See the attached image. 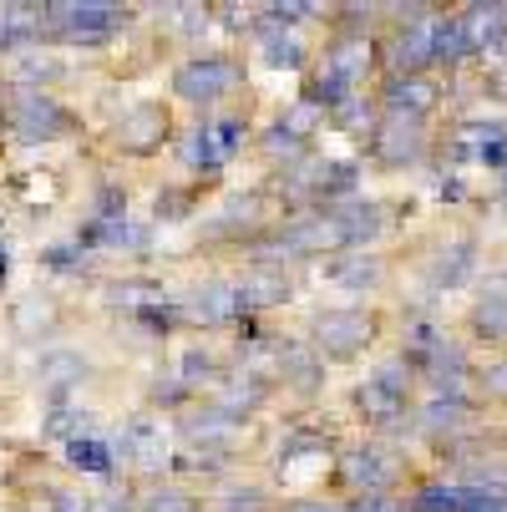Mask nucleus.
Here are the masks:
<instances>
[{
	"mask_svg": "<svg viewBox=\"0 0 507 512\" xmlns=\"http://www.w3.org/2000/svg\"><path fill=\"white\" fill-rule=\"evenodd\" d=\"M325 274H330V284L355 289V295H360V289H376V284H381V264H376L371 254H345V259H335Z\"/></svg>",
	"mask_w": 507,
	"mask_h": 512,
	"instance_id": "obj_23",
	"label": "nucleus"
},
{
	"mask_svg": "<svg viewBox=\"0 0 507 512\" xmlns=\"http://www.w3.org/2000/svg\"><path fill=\"white\" fill-rule=\"evenodd\" d=\"M345 512H406V507H401L391 492H366V497H355Z\"/></svg>",
	"mask_w": 507,
	"mask_h": 512,
	"instance_id": "obj_40",
	"label": "nucleus"
},
{
	"mask_svg": "<svg viewBox=\"0 0 507 512\" xmlns=\"http://www.w3.org/2000/svg\"><path fill=\"white\" fill-rule=\"evenodd\" d=\"M234 426H239V416H229V411H219V406H203V411H188L178 431H183V442H188L193 452H224L229 436H234Z\"/></svg>",
	"mask_w": 507,
	"mask_h": 512,
	"instance_id": "obj_11",
	"label": "nucleus"
},
{
	"mask_svg": "<svg viewBox=\"0 0 507 512\" xmlns=\"http://www.w3.org/2000/svg\"><path fill=\"white\" fill-rule=\"evenodd\" d=\"M472 426V401H447V396H431L416 411V431L431 436V442H452L457 431Z\"/></svg>",
	"mask_w": 507,
	"mask_h": 512,
	"instance_id": "obj_14",
	"label": "nucleus"
},
{
	"mask_svg": "<svg viewBox=\"0 0 507 512\" xmlns=\"http://www.w3.org/2000/svg\"><path fill=\"white\" fill-rule=\"evenodd\" d=\"M442 102V87L426 77H391L386 82V92H381V107H386V117H411V122H426V112Z\"/></svg>",
	"mask_w": 507,
	"mask_h": 512,
	"instance_id": "obj_8",
	"label": "nucleus"
},
{
	"mask_svg": "<svg viewBox=\"0 0 507 512\" xmlns=\"http://www.w3.org/2000/svg\"><path fill=\"white\" fill-rule=\"evenodd\" d=\"M112 310H127V315H142L148 305H158L163 300V289L158 284H142V279H127V284H112Z\"/></svg>",
	"mask_w": 507,
	"mask_h": 512,
	"instance_id": "obj_30",
	"label": "nucleus"
},
{
	"mask_svg": "<svg viewBox=\"0 0 507 512\" xmlns=\"http://www.w3.org/2000/svg\"><path fill=\"white\" fill-rule=\"evenodd\" d=\"M386 396H396L401 406H406V396H411V381H416V371H411V360L406 355H391V360H381L376 365V376H371Z\"/></svg>",
	"mask_w": 507,
	"mask_h": 512,
	"instance_id": "obj_29",
	"label": "nucleus"
},
{
	"mask_svg": "<svg viewBox=\"0 0 507 512\" xmlns=\"http://www.w3.org/2000/svg\"><path fill=\"white\" fill-rule=\"evenodd\" d=\"M254 507H259V492H254V487H249V492H229V497H224V512H254Z\"/></svg>",
	"mask_w": 507,
	"mask_h": 512,
	"instance_id": "obj_44",
	"label": "nucleus"
},
{
	"mask_svg": "<svg viewBox=\"0 0 507 512\" xmlns=\"http://www.w3.org/2000/svg\"><path fill=\"white\" fill-rule=\"evenodd\" d=\"M6 117H11V127H16L26 142H51V137H61V132L71 127L66 112H61V102H56L51 92H21Z\"/></svg>",
	"mask_w": 507,
	"mask_h": 512,
	"instance_id": "obj_6",
	"label": "nucleus"
},
{
	"mask_svg": "<svg viewBox=\"0 0 507 512\" xmlns=\"http://www.w3.org/2000/svg\"><path fill=\"white\" fill-rule=\"evenodd\" d=\"M330 77H340L345 87H355L360 77H366V66H371V46H366V36H340L330 51H325V61H320Z\"/></svg>",
	"mask_w": 507,
	"mask_h": 512,
	"instance_id": "obj_20",
	"label": "nucleus"
},
{
	"mask_svg": "<svg viewBox=\"0 0 507 512\" xmlns=\"http://www.w3.org/2000/svg\"><path fill=\"white\" fill-rule=\"evenodd\" d=\"M193 391L183 386V376H168V381H158L153 386V406H178V401H188Z\"/></svg>",
	"mask_w": 507,
	"mask_h": 512,
	"instance_id": "obj_41",
	"label": "nucleus"
},
{
	"mask_svg": "<svg viewBox=\"0 0 507 512\" xmlns=\"http://www.w3.org/2000/svg\"><path fill=\"white\" fill-rule=\"evenodd\" d=\"M41 21H51V31L66 41H102L127 26V11L102 0H61V6H41Z\"/></svg>",
	"mask_w": 507,
	"mask_h": 512,
	"instance_id": "obj_2",
	"label": "nucleus"
},
{
	"mask_svg": "<svg viewBox=\"0 0 507 512\" xmlns=\"http://www.w3.org/2000/svg\"><path fill=\"white\" fill-rule=\"evenodd\" d=\"M122 208H127V193L107 183V188L97 193V218H122Z\"/></svg>",
	"mask_w": 507,
	"mask_h": 512,
	"instance_id": "obj_42",
	"label": "nucleus"
},
{
	"mask_svg": "<svg viewBox=\"0 0 507 512\" xmlns=\"http://www.w3.org/2000/svg\"><path fill=\"white\" fill-rule=\"evenodd\" d=\"M66 462L82 467V472H112V447L97 442V436H77V442H66Z\"/></svg>",
	"mask_w": 507,
	"mask_h": 512,
	"instance_id": "obj_28",
	"label": "nucleus"
},
{
	"mask_svg": "<svg viewBox=\"0 0 507 512\" xmlns=\"http://www.w3.org/2000/svg\"><path fill=\"white\" fill-rule=\"evenodd\" d=\"M239 77H244V71H239L234 56L203 51V56L178 61V71H173V92H178L183 102H219L224 92L239 87Z\"/></svg>",
	"mask_w": 507,
	"mask_h": 512,
	"instance_id": "obj_1",
	"label": "nucleus"
},
{
	"mask_svg": "<svg viewBox=\"0 0 507 512\" xmlns=\"http://www.w3.org/2000/svg\"><path fill=\"white\" fill-rule=\"evenodd\" d=\"M274 365H279V376L295 386V391H315L325 381V355L315 345H300V340H279Z\"/></svg>",
	"mask_w": 507,
	"mask_h": 512,
	"instance_id": "obj_13",
	"label": "nucleus"
},
{
	"mask_svg": "<svg viewBox=\"0 0 507 512\" xmlns=\"http://www.w3.org/2000/svg\"><path fill=\"white\" fill-rule=\"evenodd\" d=\"M497 203L507 208V168H502V183H497Z\"/></svg>",
	"mask_w": 507,
	"mask_h": 512,
	"instance_id": "obj_47",
	"label": "nucleus"
},
{
	"mask_svg": "<svg viewBox=\"0 0 507 512\" xmlns=\"http://www.w3.org/2000/svg\"><path fill=\"white\" fill-rule=\"evenodd\" d=\"M335 213V224H340V234H345V249L350 244H371V239H381V229H386V208L381 203H345V208H330Z\"/></svg>",
	"mask_w": 507,
	"mask_h": 512,
	"instance_id": "obj_18",
	"label": "nucleus"
},
{
	"mask_svg": "<svg viewBox=\"0 0 507 512\" xmlns=\"http://www.w3.org/2000/svg\"><path fill=\"white\" fill-rule=\"evenodd\" d=\"M6 274H11V254H6V249H0V279H6Z\"/></svg>",
	"mask_w": 507,
	"mask_h": 512,
	"instance_id": "obj_48",
	"label": "nucleus"
},
{
	"mask_svg": "<svg viewBox=\"0 0 507 512\" xmlns=\"http://www.w3.org/2000/svg\"><path fill=\"white\" fill-rule=\"evenodd\" d=\"M477 386L487 401H507V355H497L492 365H482L477 371Z\"/></svg>",
	"mask_w": 507,
	"mask_h": 512,
	"instance_id": "obj_36",
	"label": "nucleus"
},
{
	"mask_svg": "<svg viewBox=\"0 0 507 512\" xmlns=\"http://www.w3.org/2000/svg\"><path fill=\"white\" fill-rule=\"evenodd\" d=\"M11 77L26 82V87L36 92V82H56V77H61V61H56V56H26V61L11 71Z\"/></svg>",
	"mask_w": 507,
	"mask_h": 512,
	"instance_id": "obj_34",
	"label": "nucleus"
},
{
	"mask_svg": "<svg viewBox=\"0 0 507 512\" xmlns=\"http://www.w3.org/2000/svg\"><path fill=\"white\" fill-rule=\"evenodd\" d=\"M259 51H264V66H279V71H300L305 66L300 36H284L279 26H264L259 31Z\"/></svg>",
	"mask_w": 507,
	"mask_h": 512,
	"instance_id": "obj_24",
	"label": "nucleus"
},
{
	"mask_svg": "<svg viewBox=\"0 0 507 512\" xmlns=\"http://www.w3.org/2000/svg\"><path fill=\"white\" fill-rule=\"evenodd\" d=\"M31 16H41V6H6V11H0V51H21L36 36Z\"/></svg>",
	"mask_w": 507,
	"mask_h": 512,
	"instance_id": "obj_27",
	"label": "nucleus"
},
{
	"mask_svg": "<svg viewBox=\"0 0 507 512\" xmlns=\"http://www.w3.org/2000/svg\"><path fill=\"white\" fill-rule=\"evenodd\" d=\"M239 300H244V315H259V310H274L289 300V279L284 269H254L244 284H239Z\"/></svg>",
	"mask_w": 507,
	"mask_h": 512,
	"instance_id": "obj_21",
	"label": "nucleus"
},
{
	"mask_svg": "<svg viewBox=\"0 0 507 512\" xmlns=\"http://www.w3.org/2000/svg\"><path fill=\"white\" fill-rule=\"evenodd\" d=\"M142 512H198V502L183 497V492H153L148 502H142Z\"/></svg>",
	"mask_w": 507,
	"mask_h": 512,
	"instance_id": "obj_39",
	"label": "nucleus"
},
{
	"mask_svg": "<svg viewBox=\"0 0 507 512\" xmlns=\"http://www.w3.org/2000/svg\"><path fill=\"white\" fill-rule=\"evenodd\" d=\"M41 264H46L51 274H77V269L87 264V249H82L77 239H71V244H56V249H46V254H41Z\"/></svg>",
	"mask_w": 507,
	"mask_h": 512,
	"instance_id": "obj_35",
	"label": "nucleus"
},
{
	"mask_svg": "<svg viewBox=\"0 0 507 512\" xmlns=\"http://www.w3.org/2000/svg\"><path fill=\"white\" fill-rule=\"evenodd\" d=\"M107 512H137V507H132V497H122V492H112V497H107Z\"/></svg>",
	"mask_w": 507,
	"mask_h": 512,
	"instance_id": "obj_45",
	"label": "nucleus"
},
{
	"mask_svg": "<svg viewBox=\"0 0 507 512\" xmlns=\"http://www.w3.org/2000/svg\"><path fill=\"white\" fill-rule=\"evenodd\" d=\"M340 472H345V482H350L360 497H366V492H386V487L396 482V462H391L381 447H360V452H350Z\"/></svg>",
	"mask_w": 507,
	"mask_h": 512,
	"instance_id": "obj_16",
	"label": "nucleus"
},
{
	"mask_svg": "<svg viewBox=\"0 0 507 512\" xmlns=\"http://www.w3.org/2000/svg\"><path fill=\"white\" fill-rule=\"evenodd\" d=\"M472 335L487 345H507V289L492 279L487 295L472 305Z\"/></svg>",
	"mask_w": 507,
	"mask_h": 512,
	"instance_id": "obj_19",
	"label": "nucleus"
},
{
	"mask_svg": "<svg viewBox=\"0 0 507 512\" xmlns=\"http://www.w3.org/2000/svg\"><path fill=\"white\" fill-rule=\"evenodd\" d=\"M46 431L51 436H61V442H77V436H92V416L87 411H77V406H51V416H46Z\"/></svg>",
	"mask_w": 507,
	"mask_h": 512,
	"instance_id": "obj_31",
	"label": "nucleus"
},
{
	"mask_svg": "<svg viewBox=\"0 0 507 512\" xmlns=\"http://www.w3.org/2000/svg\"><path fill=\"white\" fill-rule=\"evenodd\" d=\"M396 36H391V77H421V66H431V16L437 11H426V6H401L396 11Z\"/></svg>",
	"mask_w": 507,
	"mask_h": 512,
	"instance_id": "obj_4",
	"label": "nucleus"
},
{
	"mask_svg": "<svg viewBox=\"0 0 507 512\" xmlns=\"http://www.w3.org/2000/svg\"><path fill=\"white\" fill-rule=\"evenodd\" d=\"M467 31L477 56H507V0H487V6H467Z\"/></svg>",
	"mask_w": 507,
	"mask_h": 512,
	"instance_id": "obj_12",
	"label": "nucleus"
},
{
	"mask_svg": "<svg viewBox=\"0 0 507 512\" xmlns=\"http://www.w3.org/2000/svg\"><path fill=\"white\" fill-rule=\"evenodd\" d=\"M82 249H142L148 244V229L127 224V218H92V224L77 234Z\"/></svg>",
	"mask_w": 507,
	"mask_h": 512,
	"instance_id": "obj_17",
	"label": "nucleus"
},
{
	"mask_svg": "<svg viewBox=\"0 0 507 512\" xmlns=\"http://www.w3.org/2000/svg\"><path fill=\"white\" fill-rule=\"evenodd\" d=\"M229 391H219V396H213V406H219V411H229V416H244V411H254L269 391H264V381L259 376H234V381H224Z\"/></svg>",
	"mask_w": 507,
	"mask_h": 512,
	"instance_id": "obj_26",
	"label": "nucleus"
},
{
	"mask_svg": "<svg viewBox=\"0 0 507 512\" xmlns=\"http://www.w3.org/2000/svg\"><path fill=\"white\" fill-rule=\"evenodd\" d=\"M310 335H315V350L325 360H350V355H360L371 345L376 320L366 310H325V315H315Z\"/></svg>",
	"mask_w": 507,
	"mask_h": 512,
	"instance_id": "obj_3",
	"label": "nucleus"
},
{
	"mask_svg": "<svg viewBox=\"0 0 507 512\" xmlns=\"http://www.w3.org/2000/svg\"><path fill=\"white\" fill-rule=\"evenodd\" d=\"M264 148H269V153H274V158H279V153H284V158H295V153H300V148H305V142H300V137H295V132H289V127H284V122H274V127H269V132H264Z\"/></svg>",
	"mask_w": 507,
	"mask_h": 512,
	"instance_id": "obj_38",
	"label": "nucleus"
},
{
	"mask_svg": "<svg viewBox=\"0 0 507 512\" xmlns=\"http://www.w3.org/2000/svg\"><path fill=\"white\" fill-rule=\"evenodd\" d=\"M355 183H360V168L355 163H320L315 193L320 198H340V193H355Z\"/></svg>",
	"mask_w": 507,
	"mask_h": 512,
	"instance_id": "obj_32",
	"label": "nucleus"
},
{
	"mask_svg": "<svg viewBox=\"0 0 507 512\" xmlns=\"http://www.w3.org/2000/svg\"><path fill=\"white\" fill-rule=\"evenodd\" d=\"M112 137H117V148H127V153H153L158 142L168 137V112L158 102H137L132 112H122Z\"/></svg>",
	"mask_w": 507,
	"mask_h": 512,
	"instance_id": "obj_9",
	"label": "nucleus"
},
{
	"mask_svg": "<svg viewBox=\"0 0 507 512\" xmlns=\"http://www.w3.org/2000/svg\"><path fill=\"white\" fill-rule=\"evenodd\" d=\"M289 512H345V507H330V502H300V507H289Z\"/></svg>",
	"mask_w": 507,
	"mask_h": 512,
	"instance_id": "obj_46",
	"label": "nucleus"
},
{
	"mask_svg": "<svg viewBox=\"0 0 507 512\" xmlns=\"http://www.w3.org/2000/svg\"><path fill=\"white\" fill-rule=\"evenodd\" d=\"M239 315H244V300H239V284H229V279L198 284L183 305V320H198V325H229Z\"/></svg>",
	"mask_w": 507,
	"mask_h": 512,
	"instance_id": "obj_7",
	"label": "nucleus"
},
{
	"mask_svg": "<svg viewBox=\"0 0 507 512\" xmlns=\"http://www.w3.org/2000/svg\"><path fill=\"white\" fill-rule=\"evenodd\" d=\"M431 284L437 289H462L472 274H477V239H452L431 254Z\"/></svg>",
	"mask_w": 507,
	"mask_h": 512,
	"instance_id": "obj_15",
	"label": "nucleus"
},
{
	"mask_svg": "<svg viewBox=\"0 0 507 512\" xmlns=\"http://www.w3.org/2000/svg\"><path fill=\"white\" fill-rule=\"evenodd\" d=\"M279 122H284L289 132H295L300 142H310V137H315V127L325 122V107H315L310 97H300V102H295V107H289V112H284Z\"/></svg>",
	"mask_w": 507,
	"mask_h": 512,
	"instance_id": "obj_33",
	"label": "nucleus"
},
{
	"mask_svg": "<svg viewBox=\"0 0 507 512\" xmlns=\"http://www.w3.org/2000/svg\"><path fill=\"white\" fill-rule=\"evenodd\" d=\"M371 153L386 163V168H411L426 158V122H411V117H381L376 137H371Z\"/></svg>",
	"mask_w": 507,
	"mask_h": 512,
	"instance_id": "obj_5",
	"label": "nucleus"
},
{
	"mask_svg": "<svg viewBox=\"0 0 507 512\" xmlns=\"http://www.w3.org/2000/svg\"><path fill=\"white\" fill-rule=\"evenodd\" d=\"M472 31H467V16L462 11H437L431 16V61L437 66H462L472 61Z\"/></svg>",
	"mask_w": 507,
	"mask_h": 512,
	"instance_id": "obj_10",
	"label": "nucleus"
},
{
	"mask_svg": "<svg viewBox=\"0 0 507 512\" xmlns=\"http://www.w3.org/2000/svg\"><path fill=\"white\" fill-rule=\"evenodd\" d=\"M51 502H56V512H92L97 507L92 497H77V492H51Z\"/></svg>",
	"mask_w": 507,
	"mask_h": 512,
	"instance_id": "obj_43",
	"label": "nucleus"
},
{
	"mask_svg": "<svg viewBox=\"0 0 507 512\" xmlns=\"http://www.w3.org/2000/svg\"><path fill=\"white\" fill-rule=\"evenodd\" d=\"M122 457L137 467H163V426L153 421H132L122 431Z\"/></svg>",
	"mask_w": 507,
	"mask_h": 512,
	"instance_id": "obj_22",
	"label": "nucleus"
},
{
	"mask_svg": "<svg viewBox=\"0 0 507 512\" xmlns=\"http://www.w3.org/2000/svg\"><path fill=\"white\" fill-rule=\"evenodd\" d=\"M87 376V360L82 355H71V350H51L41 360V386L46 391H66V386H77Z\"/></svg>",
	"mask_w": 507,
	"mask_h": 512,
	"instance_id": "obj_25",
	"label": "nucleus"
},
{
	"mask_svg": "<svg viewBox=\"0 0 507 512\" xmlns=\"http://www.w3.org/2000/svg\"><path fill=\"white\" fill-rule=\"evenodd\" d=\"M213 376H219L213 355H203V350H188V355H183V386H188V391L203 386V381H213Z\"/></svg>",
	"mask_w": 507,
	"mask_h": 512,
	"instance_id": "obj_37",
	"label": "nucleus"
}]
</instances>
